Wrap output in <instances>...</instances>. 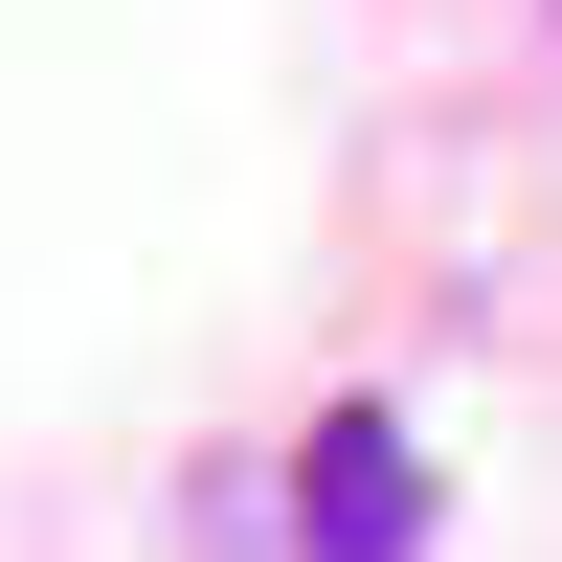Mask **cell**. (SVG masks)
<instances>
[{
  "mask_svg": "<svg viewBox=\"0 0 562 562\" xmlns=\"http://www.w3.org/2000/svg\"><path fill=\"white\" fill-rule=\"evenodd\" d=\"M293 562H428V450H405V405H338V428H315Z\"/></svg>",
  "mask_w": 562,
  "mask_h": 562,
  "instance_id": "obj_1",
  "label": "cell"
}]
</instances>
